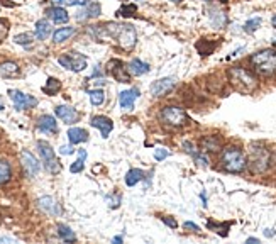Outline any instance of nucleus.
<instances>
[{"label":"nucleus","instance_id":"obj_1","mask_svg":"<svg viewBox=\"0 0 276 244\" xmlns=\"http://www.w3.org/2000/svg\"><path fill=\"white\" fill-rule=\"evenodd\" d=\"M98 29L102 30L105 36H110L116 39V43L121 46L125 51H131V49L136 46L137 36H136V29L129 24H114V22H109L105 26H98Z\"/></svg>","mask_w":276,"mask_h":244},{"label":"nucleus","instance_id":"obj_2","mask_svg":"<svg viewBox=\"0 0 276 244\" xmlns=\"http://www.w3.org/2000/svg\"><path fill=\"white\" fill-rule=\"evenodd\" d=\"M229 82H231V85L234 89L244 95L252 93V92L256 90V87H258V80L254 78V75L249 73L247 70H244V68H241V66H236L229 70Z\"/></svg>","mask_w":276,"mask_h":244},{"label":"nucleus","instance_id":"obj_3","mask_svg":"<svg viewBox=\"0 0 276 244\" xmlns=\"http://www.w3.org/2000/svg\"><path fill=\"white\" fill-rule=\"evenodd\" d=\"M251 63L261 75L276 73V49H263L251 56Z\"/></svg>","mask_w":276,"mask_h":244},{"label":"nucleus","instance_id":"obj_4","mask_svg":"<svg viewBox=\"0 0 276 244\" xmlns=\"http://www.w3.org/2000/svg\"><path fill=\"white\" fill-rule=\"evenodd\" d=\"M222 168L229 173H241L246 168V158H244L243 151L237 148H225L222 152Z\"/></svg>","mask_w":276,"mask_h":244},{"label":"nucleus","instance_id":"obj_5","mask_svg":"<svg viewBox=\"0 0 276 244\" xmlns=\"http://www.w3.org/2000/svg\"><path fill=\"white\" fill-rule=\"evenodd\" d=\"M37 150H39V154L44 161V166L48 168L49 173L56 175L61 171V165L58 163V158L55 154V150L51 148V144L46 143V141H37Z\"/></svg>","mask_w":276,"mask_h":244},{"label":"nucleus","instance_id":"obj_6","mask_svg":"<svg viewBox=\"0 0 276 244\" xmlns=\"http://www.w3.org/2000/svg\"><path fill=\"white\" fill-rule=\"evenodd\" d=\"M58 63L66 70L83 71L87 68V56L82 55V53H66V55L60 56Z\"/></svg>","mask_w":276,"mask_h":244},{"label":"nucleus","instance_id":"obj_7","mask_svg":"<svg viewBox=\"0 0 276 244\" xmlns=\"http://www.w3.org/2000/svg\"><path fill=\"white\" fill-rule=\"evenodd\" d=\"M161 119L170 125H185L188 122V116L185 114V110L180 109V107H164L161 110Z\"/></svg>","mask_w":276,"mask_h":244},{"label":"nucleus","instance_id":"obj_8","mask_svg":"<svg viewBox=\"0 0 276 244\" xmlns=\"http://www.w3.org/2000/svg\"><path fill=\"white\" fill-rule=\"evenodd\" d=\"M107 68H109L110 75H112L117 82H121V83H129V82H131V71H129L127 64H124L121 60L109 61Z\"/></svg>","mask_w":276,"mask_h":244},{"label":"nucleus","instance_id":"obj_9","mask_svg":"<svg viewBox=\"0 0 276 244\" xmlns=\"http://www.w3.org/2000/svg\"><path fill=\"white\" fill-rule=\"evenodd\" d=\"M9 95H10V98H12L17 110H26V109H31V107L37 105L36 98L31 97V95L22 93V92H19V90H9Z\"/></svg>","mask_w":276,"mask_h":244},{"label":"nucleus","instance_id":"obj_10","mask_svg":"<svg viewBox=\"0 0 276 244\" xmlns=\"http://www.w3.org/2000/svg\"><path fill=\"white\" fill-rule=\"evenodd\" d=\"M21 163H22V168H24L26 175H28V177H31V178L36 177V175L41 171L39 161H37L36 156L31 154L29 151H22L21 152Z\"/></svg>","mask_w":276,"mask_h":244},{"label":"nucleus","instance_id":"obj_11","mask_svg":"<svg viewBox=\"0 0 276 244\" xmlns=\"http://www.w3.org/2000/svg\"><path fill=\"white\" fill-rule=\"evenodd\" d=\"M268 161H270V154L266 150L263 148L251 150V166L254 171H264L268 168Z\"/></svg>","mask_w":276,"mask_h":244},{"label":"nucleus","instance_id":"obj_12","mask_svg":"<svg viewBox=\"0 0 276 244\" xmlns=\"http://www.w3.org/2000/svg\"><path fill=\"white\" fill-rule=\"evenodd\" d=\"M173 87H175V78L168 76V78H161V80L153 82V85L149 90H151V95H154V97H163V95L168 93Z\"/></svg>","mask_w":276,"mask_h":244},{"label":"nucleus","instance_id":"obj_13","mask_svg":"<svg viewBox=\"0 0 276 244\" xmlns=\"http://www.w3.org/2000/svg\"><path fill=\"white\" fill-rule=\"evenodd\" d=\"M55 112H56V116L64 122V124H73V122H76L80 119V114L68 105H58L55 109Z\"/></svg>","mask_w":276,"mask_h":244},{"label":"nucleus","instance_id":"obj_14","mask_svg":"<svg viewBox=\"0 0 276 244\" xmlns=\"http://www.w3.org/2000/svg\"><path fill=\"white\" fill-rule=\"evenodd\" d=\"M90 124L93 125L95 129H98V131H100L102 137H109V134L112 132V129H114V122L110 121L109 117H103V116L93 117Z\"/></svg>","mask_w":276,"mask_h":244},{"label":"nucleus","instance_id":"obj_15","mask_svg":"<svg viewBox=\"0 0 276 244\" xmlns=\"http://www.w3.org/2000/svg\"><path fill=\"white\" fill-rule=\"evenodd\" d=\"M139 97V90L137 89H131V90H124L121 92V95H119V104L124 110H131L134 109V102H136V98Z\"/></svg>","mask_w":276,"mask_h":244},{"label":"nucleus","instance_id":"obj_16","mask_svg":"<svg viewBox=\"0 0 276 244\" xmlns=\"http://www.w3.org/2000/svg\"><path fill=\"white\" fill-rule=\"evenodd\" d=\"M37 205H39L41 211H44L46 214H51V215H60L61 214L60 205L56 204V200L53 197H41L37 200Z\"/></svg>","mask_w":276,"mask_h":244},{"label":"nucleus","instance_id":"obj_17","mask_svg":"<svg viewBox=\"0 0 276 244\" xmlns=\"http://www.w3.org/2000/svg\"><path fill=\"white\" fill-rule=\"evenodd\" d=\"M37 129L43 132H51V134H55V132H58V124H56V119L53 116H43L37 121Z\"/></svg>","mask_w":276,"mask_h":244},{"label":"nucleus","instance_id":"obj_18","mask_svg":"<svg viewBox=\"0 0 276 244\" xmlns=\"http://www.w3.org/2000/svg\"><path fill=\"white\" fill-rule=\"evenodd\" d=\"M48 15L53 22H56V24H63V22H68V19H70V15H68V12L63 9V7H53V9H48Z\"/></svg>","mask_w":276,"mask_h":244},{"label":"nucleus","instance_id":"obj_19","mask_svg":"<svg viewBox=\"0 0 276 244\" xmlns=\"http://www.w3.org/2000/svg\"><path fill=\"white\" fill-rule=\"evenodd\" d=\"M68 139H70L71 144H80L88 141V132L82 127H71L68 131Z\"/></svg>","mask_w":276,"mask_h":244},{"label":"nucleus","instance_id":"obj_20","mask_svg":"<svg viewBox=\"0 0 276 244\" xmlns=\"http://www.w3.org/2000/svg\"><path fill=\"white\" fill-rule=\"evenodd\" d=\"M127 68H129V71H131V75H136V76H141L149 71V64L137 58H134L131 63L127 64Z\"/></svg>","mask_w":276,"mask_h":244},{"label":"nucleus","instance_id":"obj_21","mask_svg":"<svg viewBox=\"0 0 276 244\" xmlns=\"http://www.w3.org/2000/svg\"><path fill=\"white\" fill-rule=\"evenodd\" d=\"M51 34V26H49V22L46 21V19H41V21L36 22V37L41 41H44L46 37Z\"/></svg>","mask_w":276,"mask_h":244},{"label":"nucleus","instance_id":"obj_22","mask_svg":"<svg viewBox=\"0 0 276 244\" xmlns=\"http://www.w3.org/2000/svg\"><path fill=\"white\" fill-rule=\"evenodd\" d=\"M144 178V171L139 170V168H132V170L127 171L125 175V185L127 186H134L137 182H141Z\"/></svg>","mask_w":276,"mask_h":244},{"label":"nucleus","instance_id":"obj_23","mask_svg":"<svg viewBox=\"0 0 276 244\" xmlns=\"http://www.w3.org/2000/svg\"><path fill=\"white\" fill-rule=\"evenodd\" d=\"M73 34H75V28H61L55 32L53 39H55V43H64L66 39H70Z\"/></svg>","mask_w":276,"mask_h":244},{"label":"nucleus","instance_id":"obj_24","mask_svg":"<svg viewBox=\"0 0 276 244\" xmlns=\"http://www.w3.org/2000/svg\"><path fill=\"white\" fill-rule=\"evenodd\" d=\"M0 75L2 76H17L19 75V66L15 63H10V61H7V63L0 64Z\"/></svg>","mask_w":276,"mask_h":244},{"label":"nucleus","instance_id":"obj_25","mask_svg":"<svg viewBox=\"0 0 276 244\" xmlns=\"http://www.w3.org/2000/svg\"><path fill=\"white\" fill-rule=\"evenodd\" d=\"M78 154H80V158L76 159V161L70 166V171H71V173H80V171H82L83 168H85L87 151H85V150H78Z\"/></svg>","mask_w":276,"mask_h":244},{"label":"nucleus","instance_id":"obj_26","mask_svg":"<svg viewBox=\"0 0 276 244\" xmlns=\"http://www.w3.org/2000/svg\"><path fill=\"white\" fill-rule=\"evenodd\" d=\"M58 234H60V238L63 239V241H66V243H71V241H75V239H76L75 232H73L68 226H64V224H60V226H58Z\"/></svg>","mask_w":276,"mask_h":244},{"label":"nucleus","instance_id":"obj_27","mask_svg":"<svg viewBox=\"0 0 276 244\" xmlns=\"http://www.w3.org/2000/svg\"><path fill=\"white\" fill-rule=\"evenodd\" d=\"M61 89V83L58 82L56 78H48V82H46V85L43 87V92L48 95H55L58 93Z\"/></svg>","mask_w":276,"mask_h":244},{"label":"nucleus","instance_id":"obj_28","mask_svg":"<svg viewBox=\"0 0 276 244\" xmlns=\"http://www.w3.org/2000/svg\"><path fill=\"white\" fill-rule=\"evenodd\" d=\"M10 175H12V171H10L9 163L3 161V159H0V185H3V183L9 182Z\"/></svg>","mask_w":276,"mask_h":244},{"label":"nucleus","instance_id":"obj_29","mask_svg":"<svg viewBox=\"0 0 276 244\" xmlns=\"http://www.w3.org/2000/svg\"><path fill=\"white\" fill-rule=\"evenodd\" d=\"M88 97H90V102L93 105H100V104H103V100H105V93H103V90H90L88 92Z\"/></svg>","mask_w":276,"mask_h":244},{"label":"nucleus","instance_id":"obj_30","mask_svg":"<svg viewBox=\"0 0 276 244\" xmlns=\"http://www.w3.org/2000/svg\"><path fill=\"white\" fill-rule=\"evenodd\" d=\"M259 26H261V17H252L244 24V30H246V32H254Z\"/></svg>","mask_w":276,"mask_h":244},{"label":"nucleus","instance_id":"obj_31","mask_svg":"<svg viewBox=\"0 0 276 244\" xmlns=\"http://www.w3.org/2000/svg\"><path fill=\"white\" fill-rule=\"evenodd\" d=\"M32 34H29V32H24V34H17V36L14 37V41L17 44H22V46H29L31 43H32Z\"/></svg>","mask_w":276,"mask_h":244},{"label":"nucleus","instance_id":"obj_32","mask_svg":"<svg viewBox=\"0 0 276 244\" xmlns=\"http://www.w3.org/2000/svg\"><path fill=\"white\" fill-rule=\"evenodd\" d=\"M136 10H137V7L134 5V3H132V5H131V3H124V5H122L121 9L117 10V14L119 15H124V17H129V15H132L134 12H136Z\"/></svg>","mask_w":276,"mask_h":244},{"label":"nucleus","instance_id":"obj_33","mask_svg":"<svg viewBox=\"0 0 276 244\" xmlns=\"http://www.w3.org/2000/svg\"><path fill=\"white\" fill-rule=\"evenodd\" d=\"M87 14H88V17H98V15H100V3H97V2H90V5H88Z\"/></svg>","mask_w":276,"mask_h":244},{"label":"nucleus","instance_id":"obj_34","mask_svg":"<svg viewBox=\"0 0 276 244\" xmlns=\"http://www.w3.org/2000/svg\"><path fill=\"white\" fill-rule=\"evenodd\" d=\"M7 34H9V22L5 19H0V43L5 39Z\"/></svg>","mask_w":276,"mask_h":244},{"label":"nucleus","instance_id":"obj_35","mask_svg":"<svg viewBox=\"0 0 276 244\" xmlns=\"http://www.w3.org/2000/svg\"><path fill=\"white\" fill-rule=\"evenodd\" d=\"M212 22H214V26H217V28H222L224 26V22H225V15L222 14V12H215V14H212Z\"/></svg>","mask_w":276,"mask_h":244},{"label":"nucleus","instance_id":"obj_36","mask_svg":"<svg viewBox=\"0 0 276 244\" xmlns=\"http://www.w3.org/2000/svg\"><path fill=\"white\" fill-rule=\"evenodd\" d=\"M168 154H170V152H168V150H164V148H158V150L154 151V158L158 159V161H163L164 158H168Z\"/></svg>","mask_w":276,"mask_h":244},{"label":"nucleus","instance_id":"obj_37","mask_svg":"<svg viewBox=\"0 0 276 244\" xmlns=\"http://www.w3.org/2000/svg\"><path fill=\"white\" fill-rule=\"evenodd\" d=\"M60 152H61V154H73L75 150H73V146H61Z\"/></svg>","mask_w":276,"mask_h":244},{"label":"nucleus","instance_id":"obj_38","mask_svg":"<svg viewBox=\"0 0 276 244\" xmlns=\"http://www.w3.org/2000/svg\"><path fill=\"white\" fill-rule=\"evenodd\" d=\"M70 5H87L90 0H66Z\"/></svg>","mask_w":276,"mask_h":244},{"label":"nucleus","instance_id":"obj_39","mask_svg":"<svg viewBox=\"0 0 276 244\" xmlns=\"http://www.w3.org/2000/svg\"><path fill=\"white\" fill-rule=\"evenodd\" d=\"M163 222L166 224V226H170V227H176L178 224H176V220L175 219H170V217H163Z\"/></svg>","mask_w":276,"mask_h":244},{"label":"nucleus","instance_id":"obj_40","mask_svg":"<svg viewBox=\"0 0 276 244\" xmlns=\"http://www.w3.org/2000/svg\"><path fill=\"white\" fill-rule=\"evenodd\" d=\"M105 198L110 202L109 205H110V207H112V209H114V207H119V200H121V198H117V200H116V198H114V197H110V195H107Z\"/></svg>","mask_w":276,"mask_h":244},{"label":"nucleus","instance_id":"obj_41","mask_svg":"<svg viewBox=\"0 0 276 244\" xmlns=\"http://www.w3.org/2000/svg\"><path fill=\"white\" fill-rule=\"evenodd\" d=\"M185 227L186 229H193V231H200V227H198L197 224H193V222H185Z\"/></svg>","mask_w":276,"mask_h":244},{"label":"nucleus","instance_id":"obj_42","mask_svg":"<svg viewBox=\"0 0 276 244\" xmlns=\"http://www.w3.org/2000/svg\"><path fill=\"white\" fill-rule=\"evenodd\" d=\"M264 236H268V238H270V236H275V231L273 229H266V231H264Z\"/></svg>","mask_w":276,"mask_h":244},{"label":"nucleus","instance_id":"obj_43","mask_svg":"<svg viewBox=\"0 0 276 244\" xmlns=\"http://www.w3.org/2000/svg\"><path fill=\"white\" fill-rule=\"evenodd\" d=\"M14 239H10V238H0V243H12Z\"/></svg>","mask_w":276,"mask_h":244},{"label":"nucleus","instance_id":"obj_44","mask_svg":"<svg viewBox=\"0 0 276 244\" xmlns=\"http://www.w3.org/2000/svg\"><path fill=\"white\" fill-rule=\"evenodd\" d=\"M53 3H55V5H63L64 0H53Z\"/></svg>","mask_w":276,"mask_h":244},{"label":"nucleus","instance_id":"obj_45","mask_svg":"<svg viewBox=\"0 0 276 244\" xmlns=\"http://www.w3.org/2000/svg\"><path fill=\"white\" fill-rule=\"evenodd\" d=\"M247 243H258V244H259V239H256V238H249V239H247Z\"/></svg>","mask_w":276,"mask_h":244},{"label":"nucleus","instance_id":"obj_46","mask_svg":"<svg viewBox=\"0 0 276 244\" xmlns=\"http://www.w3.org/2000/svg\"><path fill=\"white\" fill-rule=\"evenodd\" d=\"M114 243H122V238L119 236V238H114Z\"/></svg>","mask_w":276,"mask_h":244},{"label":"nucleus","instance_id":"obj_47","mask_svg":"<svg viewBox=\"0 0 276 244\" xmlns=\"http://www.w3.org/2000/svg\"><path fill=\"white\" fill-rule=\"evenodd\" d=\"M271 22H273V26H275V28H276V15H275V17H273V21H271Z\"/></svg>","mask_w":276,"mask_h":244},{"label":"nucleus","instance_id":"obj_48","mask_svg":"<svg viewBox=\"0 0 276 244\" xmlns=\"http://www.w3.org/2000/svg\"><path fill=\"white\" fill-rule=\"evenodd\" d=\"M5 109V107H3V104H2V100H0V110H3Z\"/></svg>","mask_w":276,"mask_h":244},{"label":"nucleus","instance_id":"obj_49","mask_svg":"<svg viewBox=\"0 0 276 244\" xmlns=\"http://www.w3.org/2000/svg\"><path fill=\"white\" fill-rule=\"evenodd\" d=\"M173 2H176V3H178V2H182V0H173Z\"/></svg>","mask_w":276,"mask_h":244},{"label":"nucleus","instance_id":"obj_50","mask_svg":"<svg viewBox=\"0 0 276 244\" xmlns=\"http://www.w3.org/2000/svg\"><path fill=\"white\" fill-rule=\"evenodd\" d=\"M121 2H125V0H121Z\"/></svg>","mask_w":276,"mask_h":244}]
</instances>
